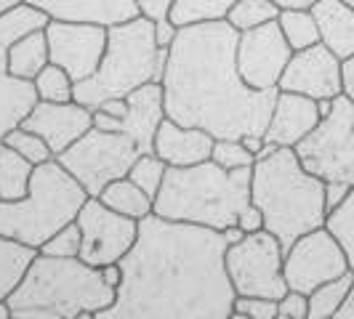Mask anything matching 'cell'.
Wrapping results in <instances>:
<instances>
[{"label":"cell","instance_id":"1","mask_svg":"<svg viewBox=\"0 0 354 319\" xmlns=\"http://www.w3.org/2000/svg\"><path fill=\"white\" fill-rule=\"evenodd\" d=\"M218 229L149 213L120 258L123 280L109 309L93 319H230L234 287Z\"/></svg>","mask_w":354,"mask_h":319},{"label":"cell","instance_id":"2","mask_svg":"<svg viewBox=\"0 0 354 319\" xmlns=\"http://www.w3.org/2000/svg\"><path fill=\"white\" fill-rule=\"evenodd\" d=\"M237 35L227 19L178 27L160 80L165 117L213 139L264 136L280 88L259 90L243 80Z\"/></svg>","mask_w":354,"mask_h":319},{"label":"cell","instance_id":"3","mask_svg":"<svg viewBox=\"0 0 354 319\" xmlns=\"http://www.w3.org/2000/svg\"><path fill=\"white\" fill-rule=\"evenodd\" d=\"M250 202L264 215V229L285 250L301 234L325 226V181L309 173L293 146H274L253 162Z\"/></svg>","mask_w":354,"mask_h":319},{"label":"cell","instance_id":"4","mask_svg":"<svg viewBox=\"0 0 354 319\" xmlns=\"http://www.w3.org/2000/svg\"><path fill=\"white\" fill-rule=\"evenodd\" d=\"M250 178L253 168L227 171L213 160L187 168L168 165L152 213L171 221L224 231L237 224L240 211L250 202Z\"/></svg>","mask_w":354,"mask_h":319},{"label":"cell","instance_id":"5","mask_svg":"<svg viewBox=\"0 0 354 319\" xmlns=\"http://www.w3.org/2000/svg\"><path fill=\"white\" fill-rule=\"evenodd\" d=\"M11 319L30 309H46L53 319H91L115 301V287H109L99 266L83 258H59L35 253L24 277L6 298Z\"/></svg>","mask_w":354,"mask_h":319},{"label":"cell","instance_id":"6","mask_svg":"<svg viewBox=\"0 0 354 319\" xmlns=\"http://www.w3.org/2000/svg\"><path fill=\"white\" fill-rule=\"evenodd\" d=\"M168 61V48H160L155 40V21L147 17H133L106 27V48L99 70L88 80L75 83L72 102L96 109V106L128 96L131 90L147 83H160Z\"/></svg>","mask_w":354,"mask_h":319},{"label":"cell","instance_id":"7","mask_svg":"<svg viewBox=\"0 0 354 319\" xmlns=\"http://www.w3.org/2000/svg\"><path fill=\"white\" fill-rule=\"evenodd\" d=\"M88 192L59 160L35 165L30 192L21 200L0 202V237L40 250V245L62 226L77 218Z\"/></svg>","mask_w":354,"mask_h":319},{"label":"cell","instance_id":"8","mask_svg":"<svg viewBox=\"0 0 354 319\" xmlns=\"http://www.w3.org/2000/svg\"><path fill=\"white\" fill-rule=\"evenodd\" d=\"M142 155L147 152L125 130H99L91 125L56 160L80 181L88 197H99L106 184L128 176L131 165Z\"/></svg>","mask_w":354,"mask_h":319},{"label":"cell","instance_id":"9","mask_svg":"<svg viewBox=\"0 0 354 319\" xmlns=\"http://www.w3.org/2000/svg\"><path fill=\"white\" fill-rule=\"evenodd\" d=\"M301 165L325 184L354 186V102L338 93L317 128L293 146Z\"/></svg>","mask_w":354,"mask_h":319},{"label":"cell","instance_id":"10","mask_svg":"<svg viewBox=\"0 0 354 319\" xmlns=\"http://www.w3.org/2000/svg\"><path fill=\"white\" fill-rule=\"evenodd\" d=\"M285 248L266 229L250 231L240 242L227 248L224 266L237 296H259L280 301L288 293L283 274Z\"/></svg>","mask_w":354,"mask_h":319},{"label":"cell","instance_id":"11","mask_svg":"<svg viewBox=\"0 0 354 319\" xmlns=\"http://www.w3.org/2000/svg\"><path fill=\"white\" fill-rule=\"evenodd\" d=\"M346 271H349L346 253L328 226L306 231L285 250L283 274L288 290L309 296L315 287L330 282Z\"/></svg>","mask_w":354,"mask_h":319},{"label":"cell","instance_id":"12","mask_svg":"<svg viewBox=\"0 0 354 319\" xmlns=\"http://www.w3.org/2000/svg\"><path fill=\"white\" fill-rule=\"evenodd\" d=\"M75 221L80 226L77 258L99 269L106 264H120V258L131 250L139 234L136 218H128L123 213L106 208L99 197H88Z\"/></svg>","mask_w":354,"mask_h":319},{"label":"cell","instance_id":"13","mask_svg":"<svg viewBox=\"0 0 354 319\" xmlns=\"http://www.w3.org/2000/svg\"><path fill=\"white\" fill-rule=\"evenodd\" d=\"M48 59L75 83L88 80L99 70L106 48V24L80 19H48Z\"/></svg>","mask_w":354,"mask_h":319},{"label":"cell","instance_id":"14","mask_svg":"<svg viewBox=\"0 0 354 319\" xmlns=\"http://www.w3.org/2000/svg\"><path fill=\"white\" fill-rule=\"evenodd\" d=\"M290 56L293 48L288 46L277 19L237 35V70L250 88H277Z\"/></svg>","mask_w":354,"mask_h":319},{"label":"cell","instance_id":"15","mask_svg":"<svg viewBox=\"0 0 354 319\" xmlns=\"http://www.w3.org/2000/svg\"><path fill=\"white\" fill-rule=\"evenodd\" d=\"M277 88L304 93L309 99H336L338 93H344L341 59L325 43L293 51Z\"/></svg>","mask_w":354,"mask_h":319},{"label":"cell","instance_id":"16","mask_svg":"<svg viewBox=\"0 0 354 319\" xmlns=\"http://www.w3.org/2000/svg\"><path fill=\"white\" fill-rule=\"evenodd\" d=\"M21 125L43 136L53 157H59L93 125V109L77 102H37Z\"/></svg>","mask_w":354,"mask_h":319},{"label":"cell","instance_id":"17","mask_svg":"<svg viewBox=\"0 0 354 319\" xmlns=\"http://www.w3.org/2000/svg\"><path fill=\"white\" fill-rule=\"evenodd\" d=\"M317 99H309L304 93H290V90H277L264 139L274 146H296L317 128Z\"/></svg>","mask_w":354,"mask_h":319},{"label":"cell","instance_id":"18","mask_svg":"<svg viewBox=\"0 0 354 319\" xmlns=\"http://www.w3.org/2000/svg\"><path fill=\"white\" fill-rule=\"evenodd\" d=\"M213 142L216 139L208 130L187 128V125H178L171 117H165L155 133L152 152L171 168H187V165L211 160Z\"/></svg>","mask_w":354,"mask_h":319},{"label":"cell","instance_id":"19","mask_svg":"<svg viewBox=\"0 0 354 319\" xmlns=\"http://www.w3.org/2000/svg\"><path fill=\"white\" fill-rule=\"evenodd\" d=\"M128 112L123 117V130L133 136L144 152H152L155 133L160 123L165 120V104H162V86L147 83L142 88L131 90L128 96Z\"/></svg>","mask_w":354,"mask_h":319},{"label":"cell","instance_id":"20","mask_svg":"<svg viewBox=\"0 0 354 319\" xmlns=\"http://www.w3.org/2000/svg\"><path fill=\"white\" fill-rule=\"evenodd\" d=\"M46 11L51 19H80V21H99V24H118L139 17L133 0H24Z\"/></svg>","mask_w":354,"mask_h":319},{"label":"cell","instance_id":"21","mask_svg":"<svg viewBox=\"0 0 354 319\" xmlns=\"http://www.w3.org/2000/svg\"><path fill=\"white\" fill-rule=\"evenodd\" d=\"M319 43H325L338 59L354 56V6L344 0H317L312 6Z\"/></svg>","mask_w":354,"mask_h":319},{"label":"cell","instance_id":"22","mask_svg":"<svg viewBox=\"0 0 354 319\" xmlns=\"http://www.w3.org/2000/svg\"><path fill=\"white\" fill-rule=\"evenodd\" d=\"M37 90L32 80L0 72V142L24 123V117L37 104Z\"/></svg>","mask_w":354,"mask_h":319},{"label":"cell","instance_id":"23","mask_svg":"<svg viewBox=\"0 0 354 319\" xmlns=\"http://www.w3.org/2000/svg\"><path fill=\"white\" fill-rule=\"evenodd\" d=\"M48 14L40 11L30 3H19L11 11H6L0 17V72H8V51L21 35L32 32V30H43L48 24Z\"/></svg>","mask_w":354,"mask_h":319},{"label":"cell","instance_id":"24","mask_svg":"<svg viewBox=\"0 0 354 319\" xmlns=\"http://www.w3.org/2000/svg\"><path fill=\"white\" fill-rule=\"evenodd\" d=\"M48 37H46V27L43 30H32L27 35H21L11 46L8 51V72L24 77V80H35L37 72L48 64Z\"/></svg>","mask_w":354,"mask_h":319},{"label":"cell","instance_id":"25","mask_svg":"<svg viewBox=\"0 0 354 319\" xmlns=\"http://www.w3.org/2000/svg\"><path fill=\"white\" fill-rule=\"evenodd\" d=\"M35 165L21 157L17 149L0 142V202L21 200L30 192V178Z\"/></svg>","mask_w":354,"mask_h":319},{"label":"cell","instance_id":"26","mask_svg":"<svg viewBox=\"0 0 354 319\" xmlns=\"http://www.w3.org/2000/svg\"><path fill=\"white\" fill-rule=\"evenodd\" d=\"M99 200L104 202L106 208L123 213L128 218H136V221H142L144 215H149L152 213V202H155L142 186H136L128 176L106 184L104 189H102V195H99Z\"/></svg>","mask_w":354,"mask_h":319},{"label":"cell","instance_id":"27","mask_svg":"<svg viewBox=\"0 0 354 319\" xmlns=\"http://www.w3.org/2000/svg\"><path fill=\"white\" fill-rule=\"evenodd\" d=\"M35 248L21 245L17 240L0 237V301H6L11 296V290L24 277L30 261L35 258Z\"/></svg>","mask_w":354,"mask_h":319},{"label":"cell","instance_id":"28","mask_svg":"<svg viewBox=\"0 0 354 319\" xmlns=\"http://www.w3.org/2000/svg\"><path fill=\"white\" fill-rule=\"evenodd\" d=\"M277 24L293 51H301V48L319 43V30L312 8H280Z\"/></svg>","mask_w":354,"mask_h":319},{"label":"cell","instance_id":"29","mask_svg":"<svg viewBox=\"0 0 354 319\" xmlns=\"http://www.w3.org/2000/svg\"><path fill=\"white\" fill-rule=\"evenodd\" d=\"M354 282V271L349 269L346 274H341L330 282H322L309 293V317L306 319H336L341 303L346 298L349 287Z\"/></svg>","mask_w":354,"mask_h":319},{"label":"cell","instance_id":"30","mask_svg":"<svg viewBox=\"0 0 354 319\" xmlns=\"http://www.w3.org/2000/svg\"><path fill=\"white\" fill-rule=\"evenodd\" d=\"M234 3L237 0H174L168 17L176 27L203 24V21H221V19H227Z\"/></svg>","mask_w":354,"mask_h":319},{"label":"cell","instance_id":"31","mask_svg":"<svg viewBox=\"0 0 354 319\" xmlns=\"http://www.w3.org/2000/svg\"><path fill=\"white\" fill-rule=\"evenodd\" d=\"M277 17H280V6L274 0H237L227 14V21L237 32H245L266 21H274Z\"/></svg>","mask_w":354,"mask_h":319},{"label":"cell","instance_id":"32","mask_svg":"<svg viewBox=\"0 0 354 319\" xmlns=\"http://www.w3.org/2000/svg\"><path fill=\"white\" fill-rule=\"evenodd\" d=\"M325 226L333 231V237L341 242V248L346 253V261H349V269L354 271V186L349 189L346 200L328 213Z\"/></svg>","mask_w":354,"mask_h":319},{"label":"cell","instance_id":"33","mask_svg":"<svg viewBox=\"0 0 354 319\" xmlns=\"http://www.w3.org/2000/svg\"><path fill=\"white\" fill-rule=\"evenodd\" d=\"M32 83H35L40 102H72V96H75V80L51 61L37 72Z\"/></svg>","mask_w":354,"mask_h":319},{"label":"cell","instance_id":"34","mask_svg":"<svg viewBox=\"0 0 354 319\" xmlns=\"http://www.w3.org/2000/svg\"><path fill=\"white\" fill-rule=\"evenodd\" d=\"M3 144H8L11 149H17L21 157H27L32 165H40V162H46V160H53V152L51 146L46 144L43 136H37L35 130H30V128H24V125H19L14 128Z\"/></svg>","mask_w":354,"mask_h":319},{"label":"cell","instance_id":"35","mask_svg":"<svg viewBox=\"0 0 354 319\" xmlns=\"http://www.w3.org/2000/svg\"><path fill=\"white\" fill-rule=\"evenodd\" d=\"M165 171H168V165H165L155 152H147V155H142V157L131 165L128 178H131L136 186H142L144 192L155 200V195L160 192V184H162V178H165Z\"/></svg>","mask_w":354,"mask_h":319},{"label":"cell","instance_id":"36","mask_svg":"<svg viewBox=\"0 0 354 319\" xmlns=\"http://www.w3.org/2000/svg\"><path fill=\"white\" fill-rule=\"evenodd\" d=\"M211 160L216 165L227 168V171H240V168H253L256 157L245 149V144L240 139H216L213 142Z\"/></svg>","mask_w":354,"mask_h":319},{"label":"cell","instance_id":"37","mask_svg":"<svg viewBox=\"0 0 354 319\" xmlns=\"http://www.w3.org/2000/svg\"><path fill=\"white\" fill-rule=\"evenodd\" d=\"M37 253H46V255H59V258H75V255H80V226H77V221H72L67 226H62V229L51 234Z\"/></svg>","mask_w":354,"mask_h":319},{"label":"cell","instance_id":"38","mask_svg":"<svg viewBox=\"0 0 354 319\" xmlns=\"http://www.w3.org/2000/svg\"><path fill=\"white\" fill-rule=\"evenodd\" d=\"M234 319H277V301L259 296H234L232 303Z\"/></svg>","mask_w":354,"mask_h":319},{"label":"cell","instance_id":"39","mask_svg":"<svg viewBox=\"0 0 354 319\" xmlns=\"http://www.w3.org/2000/svg\"><path fill=\"white\" fill-rule=\"evenodd\" d=\"M309 317V296L288 290L277 301V319H306Z\"/></svg>","mask_w":354,"mask_h":319},{"label":"cell","instance_id":"40","mask_svg":"<svg viewBox=\"0 0 354 319\" xmlns=\"http://www.w3.org/2000/svg\"><path fill=\"white\" fill-rule=\"evenodd\" d=\"M133 3H136L139 14L147 19H152V21L165 19L171 14V6H174V0H133Z\"/></svg>","mask_w":354,"mask_h":319},{"label":"cell","instance_id":"41","mask_svg":"<svg viewBox=\"0 0 354 319\" xmlns=\"http://www.w3.org/2000/svg\"><path fill=\"white\" fill-rule=\"evenodd\" d=\"M237 226L245 231V234L264 229V215H261V211H259L253 202H248V205L240 211V215H237Z\"/></svg>","mask_w":354,"mask_h":319},{"label":"cell","instance_id":"42","mask_svg":"<svg viewBox=\"0 0 354 319\" xmlns=\"http://www.w3.org/2000/svg\"><path fill=\"white\" fill-rule=\"evenodd\" d=\"M176 35H178V27L171 21V17L155 21V40H158L160 48H171V43L176 40Z\"/></svg>","mask_w":354,"mask_h":319},{"label":"cell","instance_id":"43","mask_svg":"<svg viewBox=\"0 0 354 319\" xmlns=\"http://www.w3.org/2000/svg\"><path fill=\"white\" fill-rule=\"evenodd\" d=\"M349 189L352 186H346V184H325V205H328V213L333 211V208H338L346 200Z\"/></svg>","mask_w":354,"mask_h":319},{"label":"cell","instance_id":"44","mask_svg":"<svg viewBox=\"0 0 354 319\" xmlns=\"http://www.w3.org/2000/svg\"><path fill=\"white\" fill-rule=\"evenodd\" d=\"M93 128H99V130H123V120L106 115L102 109H93Z\"/></svg>","mask_w":354,"mask_h":319},{"label":"cell","instance_id":"45","mask_svg":"<svg viewBox=\"0 0 354 319\" xmlns=\"http://www.w3.org/2000/svg\"><path fill=\"white\" fill-rule=\"evenodd\" d=\"M96 109H102V112H106V115H112V117H120V120H123L125 112H128V99H125V96H115V99L102 102Z\"/></svg>","mask_w":354,"mask_h":319},{"label":"cell","instance_id":"46","mask_svg":"<svg viewBox=\"0 0 354 319\" xmlns=\"http://www.w3.org/2000/svg\"><path fill=\"white\" fill-rule=\"evenodd\" d=\"M341 80H344V96L354 102V56L341 61Z\"/></svg>","mask_w":354,"mask_h":319},{"label":"cell","instance_id":"47","mask_svg":"<svg viewBox=\"0 0 354 319\" xmlns=\"http://www.w3.org/2000/svg\"><path fill=\"white\" fill-rule=\"evenodd\" d=\"M102 277H104V282L109 284V287L118 290V284L123 280V269H120V264H106V266H102Z\"/></svg>","mask_w":354,"mask_h":319},{"label":"cell","instance_id":"48","mask_svg":"<svg viewBox=\"0 0 354 319\" xmlns=\"http://www.w3.org/2000/svg\"><path fill=\"white\" fill-rule=\"evenodd\" d=\"M336 319H354V282H352V287H349L344 303H341V309H338Z\"/></svg>","mask_w":354,"mask_h":319},{"label":"cell","instance_id":"49","mask_svg":"<svg viewBox=\"0 0 354 319\" xmlns=\"http://www.w3.org/2000/svg\"><path fill=\"white\" fill-rule=\"evenodd\" d=\"M224 234V240H227V245H234V242H240L243 237H245V231L240 229L237 224H232V226H227V229L221 231Z\"/></svg>","mask_w":354,"mask_h":319},{"label":"cell","instance_id":"50","mask_svg":"<svg viewBox=\"0 0 354 319\" xmlns=\"http://www.w3.org/2000/svg\"><path fill=\"white\" fill-rule=\"evenodd\" d=\"M280 8H312L317 0H274Z\"/></svg>","mask_w":354,"mask_h":319},{"label":"cell","instance_id":"51","mask_svg":"<svg viewBox=\"0 0 354 319\" xmlns=\"http://www.w3.org/2000/svg\"><path fill=\"white\" fill-rule=\"evenodd\" d=\"M19 3H21V0H0V17H3L6 11H11L14 6H19Z\"/></svg>","mask_w":354,"mask_h":319},{"label":"cell","instance_id":"52","mask_svg":"<svg viewBox=\"0 0 354 319\" xmlns=\"http://www.w3.org/2000/svg\"><path fill=\"white\" fill-rule=\"evenodd\" d=\"M0 319H11V306H8V301H0Z\"/></svg>","mask_w":354,"mask_h":319}]
</instances>
